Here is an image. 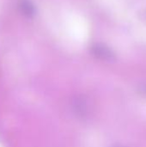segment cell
<instances>
[{
    "mask_svg": "<svg viewBox=\"0 0 146 147\" xmlns=\"http://www.w3.org/2000/svg\"><path fill=\"white\" fill-rule=\"evenodd\" d=\"M92 49H93V52L95 54H96L98 57H101L102 59H110L114 56L112 51L108 47H107L106 46L102 45V44H96V45L93 46Z\"/></svg>",
    "mask_w": 146,
    "mask_h": 147,
    "instance_id": "1",
    "label": "cell"
},
{
    "mask_svg": "<svg viewBox=\"0 0 146 147\" xmlns=\"http://www.w3.org/2000/svg\"><path fill=\"white\" fill-rule=\"evenodd\" d=\"M21 9L22 12L28 16H33L35 13L34 6L29 0H22L21 2Z\"/></svg>",
    "mask_w": 146,
    "mask_h": 147,
    "instance_id": "2",
    "label": "cell"
}]
</instances>
